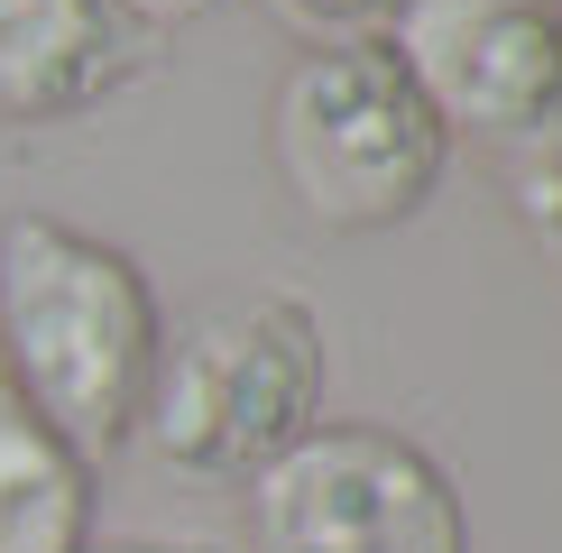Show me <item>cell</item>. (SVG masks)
Listing matches in <instances>:
<instances>
[{
    "instance_id": "8",
    "label": "cell",
    "mask_w": 562,
    "mask_h": 553,
    "mask_svg": "<svg viewBox=\"0 0 562 553\" xmlns=\"http://www.w3.org/2000/svg\"><path fill=\"white\" fill-rule=\"evenodd\" d=\"M507 203H517V222L544 240V259L562 268V121L517 138V157H507Z\"/></svg>"
},
{
    "instance_id": "10",
    "label": "cell",
    "mask_w": 562,
    "mask_h": 553,
    "mask_svg": "<svg viewBox=\"0 0 562 553\" xmlns=\"http://www.w3.org/2000/svg\"><path fill=\"white\" fill-rule=\"evenodd\" d=\"M111 10H121L130 29H167V19H194V10H213V0H111Z\"/></svg>"
},
{
    "instance_id": "6",
    "label": "cell",
    "mask_w": 562,
    "mask_h": 553,
    "mask_svg": "<svg viewBox=\"0 0 562 553\" xmlns=\"http://www.w3.org/2000/svg\"><path fill=\"white\" fill-rule=\"evenodd\" d=\"M138 65L148 29H130L111 0H0V121H75Z\"/></svg>"
},
{
    "instance_id": "5",
    "label": "cell",
    "mask_w": 562,
    "mask_h": 553,
    "mask_svg": "<svg viewBox=\"0 0 562 553\" xmlns=\"http://www.w3.org/2000/svg\"><path fill=\"white\" fill-rule=\"evenodd\" d=\"M387 56L442 129H544L562 121V10L553 0H396Z\"/></svg>"
},
{
    "instance_id": "7",
    "label": "cell",
    "mask_w": 562,
    "mask_h": 553,
    "mask_svg": "<svg viewBox=\"0 0 562 553\" xmlns=\"http://www.w3.org/2000/svg\"><path fill=\"white\" fill-rule=\"evenodd\" d=\"M92 461L0 379V553H83Z\"/></svg>"
},
{
    "instance_id": "1",
    "label": "cell",
    "mask_w": 562,
    "mask_h": 553,
    "mask_svg": "<svg viewBox=\"0 0 562 553\" xmlns=\"http://www.w3.org/2000/svg\"><path fill=\"white\" fill-rule=\"evenodd\" d=\"M157 332L167 314L130 249L56 213L0 222V379L83 461H111L138 433Z\"/></svg>"
},
{
    "instance_id": "11",
    "label": "cell",
    "mask_w": 562,
    "mask_h": 553,
    "mask_svg": "<svg viewBox=\"0 0 562 553\" xmlns=\"http://www.w3.org/2000/svg\"><path fill=\"white\" fill-rule=\"evenodd\" d=\"M83 553H176V544H83Z\"/></svg>"
},
{
    "instance_id": "4",
    "label": "cell",
    "mask_w": 562,
    "mask_h": 553,
    "mask_svg": "<svg viewBox=\"0 0 562 553\" xmlns=\"http://www.w3.org/2000/svg\"><path fill=\"white\" fill-rule=\"evenodd\" d=\"M249 553H471V517L425 443L314 425L249 479Z\"/></svg>"
},
{
    "instance_id": "2",
    "label": "cell",
    "mask_w": 562,
    "mask_h": 553,
    "mask_svg": "<svg viewBox=\"0 0 562 553\" xmlns=\"http://www.w3.org/2000/svg\"><path fill=\"white\" fill-rule=\"evenodd\" d=\"M323 425V323L295 295H203L176 332H157L148 433L157 461L194 479H259L295 433Z\"/></svg>"
},
{
    "instance_id": "9",
    "label": "cell",
    "mask_w": 562,
    "mask_h": 553,
    "mask_svg": "<svg viewBox=\"0 0 562 553\" xmlns=\"http://www.w3.org/2000/svg\"><path fill=\"white\" fill-rule=\"evenodd\" d=\"M286 29L304 37H323V46H350V37H379L387 19H396V0H268Z\"/></svg>"
},
{
    "instance_id": "3",
    "label": "cell",
    "mask_w": 562,
    "mask_h": 553,
    "mask_svg": "<svg viewBox=\"0 0 562 553\" xmlns=\"http://www.w3.org/2000/svg\"><path fill=\"white\" fill-rule=\"evenodd\" d=\"M452 129L425 111V92L406 83V65L387 56V37L314 46L286 65L268 102V157L304 203V222L323 230H396L425 213Z\"/></svg>"
}]
</instances>
